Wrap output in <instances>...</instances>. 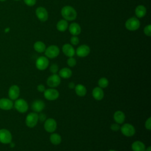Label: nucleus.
Here are the masks:
<instances>
[{
    "label": "nucleus",
    "mask_w": 151,
    "mask_h": 151,
    "mask_svg": "<svg viewBox=\"0 0 151 151\" xmlns=\"http://www.w3.org/2000/svg\"><path fill=\"white\" fill-rule=\"evenodd\" d=\"M146 14V8L145 6L140 5L135 9V14L137 18H142L145 16Z\"/></svg>",
    "instance_id": "obj_24"
},
{
    "label": "nucleus",
    "mask_w": 151,
    "mask_h": 151,
    "mask_svg": "<svg viewBox=\"0 0 151 151\" xmlns=\"http://www.w3.org/2000/svg\"><path fill=\"white\" fill-rule=\"evenodd\" d=\"M61 14L63 18L66 21H73L77 17V12L76 9L69 5L64 6L61 11Z\"/></svg>",
    "instance_id": "obj_1"
},
{
    "label": "nucleus",
    "mask_w": 151,
    "mask_h": 151,
    "mask_svg": "<svg viewBox=\"0 0 151 151\" xmlns=\"http://www.w3.org/2000/svg\"><path fill=\"white\" fill-rule=\"evenodd\" d=\"M58 76L63 78H68L72 76V71L67 67L63 68L59 71Z\"/></svg>",
    "instance_id": "obj_23"
},
{
    "label": "nucleus",
    "mask_w": 151,
    "mask_h": 151,
    "mask_svg": "<svg viewBox=\"0 0 151 151\" xmlns=\"http://www.w3.org/2000/svg\"><path fill=\"white\" fill-rule=\"evenodd\" d=\"M145 128L148 130H150L151 129V118L150 117H149L146 120V121L145 122Z\"/></svg>",
    "instance_id": "obj_33"
},
{
    "label": "nucleus",
    "mask_w": 151,
    "mask_h": 151,
    "mask_svg": "<svg viewBox=\"0 0 151 151\" xmlns=\"http://www.w3.org/2000/svg\"><path fill=\"white\" fill-rule=\"evenodd\" d=\"M144 33L146 35L150 37L151 36V25L150 24L147 25L144 28Z\"/></svg>",
    "instance_id": "obj_31"
},
{
    "label": "nucleus",
    "mask_w": 151,
    "mask_h": 151,
    "mask_svg": "<svg viewBox=\"0 0 151 151\" xmlns=\"http://www.w3.org/2000/svg\"><path fill=\"white\" fill-rule=\"evenodd\" d=\"M37 90L38 91L41 92V93H44V91L45 90V87L43 84H39L37 86Z\"/></svg>",
    "instance_id": "obj_37"
},
{
    "label": "nucleus",
    "mask_w": 151,
    "mask_h": 151,
    "mask_svg": "<svg viewBox=\"0 0 151 151\" xmlns=\"http://www.w3.org/2000/svg\"><path fill=\"white\" fill-rule=\"evenodd\" d=\"M56 27L59 31L64 32L68 28V22L65 19H61L57 22Z\"/></svg>",
    "instance_id": "obj_27"
},
{
    "label": "nucleus",
    "mask_w": 151,
    "mask_h": 151,
    "mask_svg": "<svg viewBox=\"0 0 151 151\" xmlns=\"http://www.w3.org/2000/svg\"><path fill=\"white\" fill-rule=\"evenodd\" d=\"M24 2L27 5L29 6H32L35 4L36 0H24Z\"/></svg>",
    "instance_id": "obj_34"
},
{
    "label": "nucleus",
    "mask_w": 151,
    "mask_h": 151,
    "mask_svg": "<svg viewBox=\"0 0 151 151\" xmlns=\"http://www.w3.org/2000/svg\"><path fill=\"white\" fill-rule=\"evenodd\" d=\"M92 95L94 99L96 100H101L104 97V91L103 88L100 87H96L93 88L92 91Z\"/></svg>",
    "instance_id": "obj_18"
},
{
    "label": "nucleus",
    "mask_w": 151,
    "mask_h": 151,
    "mask_svg": "<svg viewBox=\"0 0 151 151\" xmlns=\"http://www.w3.org/2000/svg\"><path fill=\"white\" fill-rule=\"evenodd\" d=\"M34 48L37 52L41 53V52H43L45 51V50L46 49V46H45V44L43 42L38 41L34 43Z\"/></svg>",
    "instance_id": "obj_25"
},
{
    "label": "nucleus",
    "mask_w": 151,
    "mask_h": 151,
    "mask_svg": "<svg viewBox=\"0 0 151 151\" xmlns=\"http://www.w3.org/2000/svg\"><path fill=\"white\" fill-rule=\"evenodd\" d=\"M109 151H116V150H110Z\"/></svg>",
    "instance_id": "obj_41"
},
{
    "label": "nucleus",
    "mask_w": 151,
    "mask_h": 151,
    "mask_svg": "<svg viewBox=\"0 0 151 151\" xmlns=\"http://www.w3.org/2000/svg\"><path fill=\"white\" fill-rule=\"evenodd\" d=\"M14 106V103L11 99L2 98L0 99V109L5 110H11Z\"/></svg>",
    "instance_id": "obj_15"
},
{
    "label": "nucleus",
    "mask_w": 151,
    "mask_h": 151,
    "mask_svg": "<svg viewBox=\"0 0 151 151\" xmlns=\"http://www.w3.org/2000/svg\"><path fill=\"white\" fill-rule=\"evenodd\" d=\"M76 54L80 57H85L90 52V47L86 44H83L79 46L76 50Z\"/></svg>",
    "instance_id": "obj_13"
},
{
    "label": "nucleus",
    "mask_w": 151,
    "mask_h": 151,
    "mask_svg": "<svg viewBox=\"0 0 151 151\" xmlns=\"http://www.w3.org/2000/svg\"><path fill=\"white\" fill-rule=\"evenodd\" d=\"M98 85L101 88H106L109 85V80L106 77H101L98 81Z\"/></svg>",
    "instance_id": "obj_28"
},
{
    "label": "nucleus",
    "mask_w": 151,
    "mask_h": 151,
    "mask_svg": "<svg viewBox=\"0 0 151 151\" xmlns=\"http://www.w3.org/2000/svg\"><path fill=\"white\" fill-rule=\"evenodd\" d=\"M61 83V77L57 74H52L47 80V85L51 88L57 87Z\"/></svg>",
    "instance_id": "obj_10"
},
{
    "label": "nucleus",
    "mask_w": 151,
    "mask_h": 151,
    "mask_svg": "<svg viewBox=\"0 0 151 151\" xmlns=\"http://www.w3.org/2000/svg\"><path fill=\"white\" fill-rule=\"evenodd\" d=\"M38 122V115L36 112L29 113L26 117L25 123L26 125L30 127H34Z\"/></svg>",
    "instance_id": "obj_3"
},
{
    "label": "nucleus",
    "mask_w": 151,
    "mask_h": 151,
    "mask_svg": "<svg viewBox=\"0 0 151 151\" xmlns=\"http://www.w3.org/2000/svg\"><path fill=\"white\" fill-rule=\"evenodd\" d=\"M35 14L39 20L44 22L48 18V14L47 9L42 6L38 7L35 11Z\"/></svg>",
    "instance_id": "obj_12"
},
{
    "label": "nucleus",
    "mask_w": 151,
    "mask_h": 151,
    "mask_svg": "<svg viewBox=\"0 0 151 151\" xmlns=\"http://www.w3.org/2000/svg\"><path fill=\"white\" fill-rule=\"evenodd\" d=\"M47 119V117L45 114L41 113L38 115V120H40V122H45V120Z\"/></svg>",
    "instance_id": "obj_36"
},
{
    "label": "nucleus",
    "mask_w": 151,
    "mask_h": 151,
    "mask_svg": "<svg viewBox=\"0 0 151 151\" xmlns=\"http://www.w3.org/2000/svg\"><path fill=\"white\" fill-rule=\"evenodd\" d=\"M125 114L124 113L120 111V110H117L114 112L113 114V119L114 121L116 122L117 124H122L124 120H125Z\"/></svg>",
    "instance_id": "obj_20"
},
{
    "label": "nucleus",
    "mask_w": 151,
    "mask_h": 151,
    "mask_svg": "<svg viewBox=\"0 0 151 151\" xmlns=\"http://www.w3.org/2000/svg\"><path fill=\"white\" fill-rule=\"evenodd\" d=\"M68 29L70 34H72L73 35H76V36L79 35L81 31L80 25L76 22L71 23Z\"/></svg>",
    "instance_id": "obj_19"
},
{
    "label": "nucleus",
    "mask_w": 151,
    "mask_h": 151,
    "mask_svg": "<svg viewBox=\"0 0 151 151\" xmlns=\"http://www.w3.org/2000/svg\"><path fill=\"white\" fill-rule=\"evenodd\" d=\"M120 126L119 125V124L117 123H114V124H112L110 126V129L111 130H112L113 131H114V132H117L118 130H120Z\"/></svg>",
    "instance_id": "obj_35"
},
{
    "label": "nucleus",
    "mask_w": 151,
    "mask_h": 151,
    "mask_svg": "<svg viewBox=\"0 0 151 151\" xmlns=\"http://www.w3.org/2000/svg\"><path fill=\"white\" fill-rule=\"evenodd\" d=\"M12 141L11 132L5 129H0V142L4 144L10 143Z\"/></svg>",
    "instance_id": "obj_9"
},
{
    "label": "nucleus",
    "mask_w": 151,
    "mask_h": 151,
    "mask_svg": "<svg viewBox=\"0 0 151 151\" xmlns=\"http://www.w3.org/2000/svg\"><path fill=\"white\" fill-rule=\"evenodd\" d=\"M74 89L77 95H78L80 97H83L87 93L86 87L83 84H77L74 87Z\"/></svg>",
    "instance_id": "obj_22"
},
{
    "label": "nucleus",
    "mask_w": 151,
    "mask_h": 151,
    "mask_svg": "<svg viewBox=\"0 0 151 151\" xmlns=\"http://www.w3.org/2000/svg\"><path fill=\"white\" fill-rule=\"evenodd\" d=\"M20 93V90L18 86L13 85L10 87L8 90V96L11 100H17Z\"/></svg>",
    "instance_id": "obj_14"
},
{
    "label": "nucleus",
    "mask_w": 151,
    "mask_h": 151,
    "mask_svg": "<svg viewBox=\"0 0 151 151\" xmlns=\"http://www.w3.org/2000/svg\"><path fill=\"white\" fill-rule=\"evenodd\" d=\"M50 71L52 74H56L58 71V66L56 64H52L50 67Z\"/></svg>",
    "instance_id": "obj_30"
},
{
    "label": "nucleus",
    "mask_w": 151,
    "mask_h": 151,
    "mask_svg": "<svg viewBox=\"0 0 151 151\" xmlns=\"http://www.w3.org/2000/svg\"><path fill=\"white\" fill-rule=\"evenodd\" d=\"M140 25V21L136 17H131L129 18L125 22V27L126 29L131 31L138 29Z\"/></svg>",
    "instance_id": "obj_2"
},
{
    "label": "nucleus",
    "mask_w": 151,
    "mask_h": 151,
    "mask_svg": "<svg viewBox=\"0 0 151 151\" xmlns=\"http://www.w3.org/2000/svg\"><path fill=\"white\" fill-rule=\"evenodd\" d=\"M67 64L69 67H73L76 65V60L74 58L72 57H69V58L67 60Z\"/></svg>",
    "instance_id": "obj_29"
},
{
    "label": "nucleus",
    "mask_w": 151,
    "mask_h": 151,
    "mask_svg": "<svg viewBox=\"0 0 151 151\" xmlns=\"http://www.w3.org/2000/svg\"><path fill=\"white\" fill-rule=\"evenodd\" d=\"M133 151H145L146 147L145 144L141 141H135L132 145Z\"/></svg>",
    "instance_id": "obj_21"
},
{
    "label": "nucleus",
    "mask_w": 151,
    "mask_h": 151,
    "mask_svg": "<svg viewBox=\"0 0 151 151\" xmlns=\"http://www.w3.org/2000/svg\"><path fill=\"white\" fill-rule=\"evenodd\" d=\"M44 52L46 57L49 58H54L59 55L60 49L57 45H51L46 48Z\"/></svg>",
    "instance_id": "obj_5"
},
{
    "label": "nucleus",
    "mask_w": 151,
    "mask_h": 151,
    "mask_svg": "<svg viewBox=\"0 0 151 151\" xmlns=\"http://www.w3.org/2000/svg\"><path fill=\"white\" fill-rule=\"evenodd\" d=\"M75 86H76V85H75V84H74L73 82H70V83H69V84H68V87H69V88H71V89L74 88Z\"/></svg>",
    "instance_id": "obj_38"
},
{
    "label": "nucleus",
    "mask_w": 151,
    "mask_h": 151,
    "mask_svg": "<svg viewBox=\"0 0 151 151\" xmlns=\"http://www.w3.org/2000/svg\"><path fill=\"white\" fill-rule=\"evenodd\" d=\"M57 124L55 119L52 118H49L45 120L44 122V127L45 131L48 133H53L57 129Z\"/></svg>",
    "instance_id": "obj_8"
},
{
    "label": "nucleus",
    "mask_w": 151,
    "mask_h": 151,
    "mask_svg": "<svg viewBox=\"0 0 151 151\" xmlns=\"http://www.w3.org/2000/svg\"><path fill=\"white\" fill-rule=\"evenodd\" d=\"M79 38L76 36V35H73L71 39H70V42L72 45H77L78 43H79Z\"/></svg>",
    "instance_id": "obj_32"
},
{
    "label": "nucleus",
    "mask_w": 151,
    "mask_h": 151,
    "mask_svg": "<svg viewBox=\"0 0 151 151\" xmlns=\"http://www.w3.org/2000/svg\"><path fill=\"white\" fill-rule=\"evenodd\" d=\"M45 106V103L42 100H37L32 103L31 105V108L33 110V111H34L36 113H38L42 111L44 109Z\"/></svg>",
    "instance_id": "obj_16"
},
{
    "label": "nucleus",
    "mask_w": 151,
    "mask_h": 151,
    "mask_svg": "<svg viewBox=\"0 0 151 151\" xmlns=\"http://www.w3.org/2000/svg\"><path fill=\"white\" fill-rule=\"evenodd\" d=\"M6 1V0H0V1H1V2H2V1Z\"/></svg>",
    "instance_id": "obj_40"
},
{
    "label": "nucleus",
    "mask_w": 151,
    "mask_h": 151,
    "mask_svg": "<svg viewBox=\"0 0 151 151\" xmlns=\"http://www.w3.org/2000/svg\"><path fill=\"white\" fill-rule=\"evenodd\" d=\"M49 65V60L47 57L44 56H41L38 57L35 62V65L38 70H44Z\"/></svg>",
    "instance_id": "obj_11"
},
{
    "label": "nucleus",
    "mask_w": 151,
    "mask_h": 151,
    "mask_svg": "<svg viewBox=\"0 0 151 151\" xmlns=\"http://www.w3.org/2000/svg\"><path fill=\"white\" fill-rule=\"evenodd\" d=\"M14 107L19 113H24L27 112L28 109L27 102L23 99H17L14 103Z\"/></svg>",
    "instance_id": "obj_6"
},
{
    "label": "nucleus",
    "mask_w": 151,
    "mask_h": 151,
    "mask_svg": "<svg viewBox=\"0 0 151 151\" xmlns=\"http://www.w3.org/2000/svg\"><path fill=\"white\" fill-rule=\"evenodd\" d=\"M51 143L54 145H58L61 142V137L58 133H52L50 136Z\"/></svg>",
    "instance_id": "obj_26"
},
{
    "label": "nucleus",
    "mask_w": 151,
    "mask_h": 151,
    "mask_svg": "<svg viewBox=\"0 0 151 151\" xmlns=\"http://www.w3.org/2000/svg\"><path fill=\"white\" fill-rule=\"evenodd\" d=\"M120 130L122 132V133L127 137H131L133 136L136 132V130L134 127L130 124V123H125L123 124L120 128Z\"/></svg>",
    "instance_id": "obj_4"
},
{
    "label": "nucleus",
    "mask_w": 151,
    "mask_h": 151,
    "mask_svg": "<svg viewBox=\"0 0 151 151\" xmlns=\"http://www.w3.org/2000/svg\"><path fill=\"white\" fill-rule=\"evenodd\" d=\"M145 151H151V147H150V146H149L148 147H147V148L145 149Z\"/></svg>",
    "instance_id": "obj_39"
},
{
    "label": "nucleus",
    "mask_w": 151,
    "mask_h": 151,
    "mask_svg": "<svg viewBox=\"0 0 151 151\" xmlns=\"http://www.w3.org/2000/svg\"><path fill=\"white\" fill-rule=\"evenodd\" d=\"M63 53L68 57H72L74 55L76 51L74 47L70 44H65L62 47Z\"/></svg>",
    "instance_id": "obj_17"
},
{
    "label": "nucleus",
    "mask_w": 151,
    "mask_h": 151,
    "mask_svg": "<svg viewBox=\"0 0 151 151\" xmlns=\"http://www.w3.org/2000/svg\"><path fill=\"white\" fill-rule=\"evenodd\" d=\"M14 1H19V0H14Z\"/></svg>",
    "instance_id": "obj_42"
},
{
    "label": "nucleus",
    "mask_w": 151,
    "mask_h": 151,
    "mask_svg": "<svg viewBox=\"0 0 151 151\" xmlns=\"http://www.w3.org/2000/svg\"><path fill=\"white\" fill-rule=\"evenodd\" d=\"M59 92L58 91L54 88H50L45 89L44 92V97L48 100H55L57 99L59 97Z\"/></svg>",
    "instance_id": "obj_7"
}]
</instances>
